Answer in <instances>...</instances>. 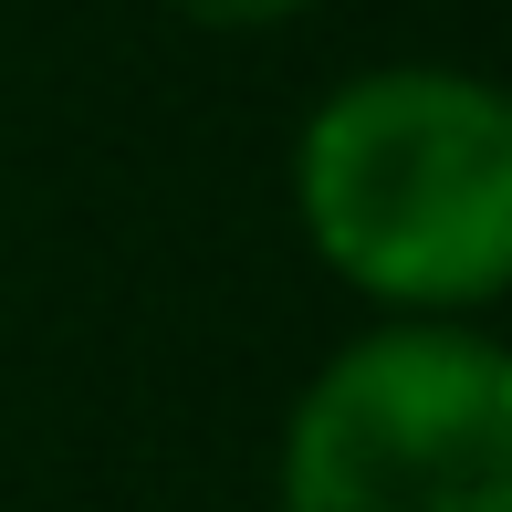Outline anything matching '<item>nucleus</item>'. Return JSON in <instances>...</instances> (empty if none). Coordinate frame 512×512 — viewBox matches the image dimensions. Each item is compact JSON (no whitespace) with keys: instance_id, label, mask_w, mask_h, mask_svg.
<instances>
[{"instance_id":"1","label":"nucleus","mask_w":512,"mask_h":512,"mask_svg":"<svg viewBox=\"0 0 512 512\" xmlns=\"http://www.w3.org/2000/svg\"><path fill=\"white\" fill-rule=\"evenodd\" d=\"M304 251L377 314L481 324L512 283V105L471 63H366L293 126Z\"/></svg>"},{"instance_id":"2","label":"nucleus","mask_w":512,"mask_h":512,"mask_svg":"<svg viewBox=\"0 0 512 512\" xmlns=\"http://www.w3.org/2000/svg\"><path fill=\"white\" fill-rule=\"evenodd\" d=\"M283 512H512V356L460 314H377L293 387Z\"/></svg>"},{"instance_id":"3","label":"nucleus","mask_w":512,"mask_h":512,"mask_svg":"<svg viewBox=\"0 0 512 512\" xmlns=\"http://www.w3.org/2000/svg\"><path fill=\"white\" fill-rule=\"evenodd\" d=\"M157 11L199 21V32H283V21H304L314 0H157Z\"/></svg>"}]
</instances>
